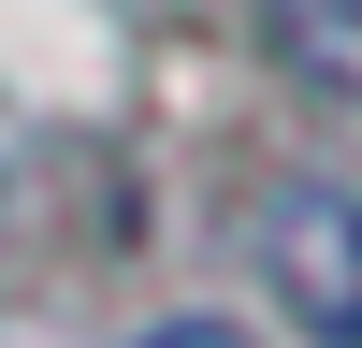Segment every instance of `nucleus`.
Returning a JSON list of instances; mask_svg holds the SVG:
<instances>
[{"label": "nucleus", "instance_id": "1", "mask_svg": "<svg viewBox=\"0 0 362 348\" xmlns=\"http://www.w3.org/2000/svg\"><path fill=\"white\" fill-rule=\"evenodd\" d=\"M247 261H261V290H276V319L305 348H362V189H319V174L261 189Z\"/></svg>", "mask_w": 362, "mask_h": 348}, {"label": "nucleus", "instance_id": "2", "mask_svg": "<svg viewBox=\"0 0 362 348\" xmlns=\"http://www.w3.org/2000/svg\"><path fill=\"white\" fill-rule=\"evenodd\" d=\"M261 15H276V58L319 102H362V0H261Z\"/></svg>", "mask_w": 362, "mask_h": 348}]
</instances>
